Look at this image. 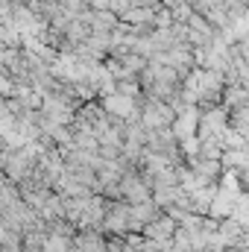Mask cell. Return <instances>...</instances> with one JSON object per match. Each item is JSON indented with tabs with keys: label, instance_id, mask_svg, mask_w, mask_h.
<instances>
[{
	"label": "cell",
	"instance_id": "1",
	"mask_svg": "<svg viewBox=\"0 0 249 252\" xmlns=\"http://www.w3.org/2000/svg\"><path fill=\"white\" fill-rule=\"evenodd\" d=\"M112 118H118V121H132V118H138V100L135 97H126L121 91H112V94H106L103 97V103H100Z\"/></svg>",
	"mask_w": 249,
	"mask_h": 252
},
{
	"label": "cell",
	"instance_id": "2",
	"mask_svg": "<svg viewBox=\"0 0 249 252\" xmlns=\"http://www.w3.org/2000/svg\"><path fill=\"white\" fill-rule=\"evenodd\" d=\"M173 232H176V220H173L170 214L156 217L153 223H147V226H144V235H147V238H156V241H170V238H173Z\"/></svg>",
	"mask_w": 249,
	"mask_h": 252
},
{
	"label": "cell",
	"instance_id": "3",
	"mask_svg": "<svg viewBox=\"0 0 249 252\" xmlns=\"http://www.w3.org/2000/svg\"><path fill=\"white\" fill-rule=\"evenodd\" d=\"M85 6H88V9H109L112 0H85Z\"/></svg>",
	"mask_w": 249,
	"mask_h": 252
},
{
	"label": "cell",
	"instance_id": "4",
	"mask_svg": "<svg viewBox=\"0 0 249 252\" xmlns=\"http://www.w3.org/2000/svg\"><path fill=\"white\" fill-rule=\"evenodd\" d=\"M238 121H244V124H247V109H244V112L238 115Z\"/></svg>",
	"mask_w": 249,
	"mask_h": 252
}]
</instances>
